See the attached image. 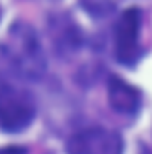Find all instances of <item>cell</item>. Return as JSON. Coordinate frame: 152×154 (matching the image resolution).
<instances>
[{"label":"cell","instance_id":"cell-5","mask_svg":"<svg viewBox=\"0 0 152 154\" xmlns=\"http://www.w3.org/2000/svg\"><path fill=\"white\" fill-rule=\"evenodd\" d=\"M108 95H109V104L114 111L122 115H134L140 109L141 104V95L140 91L125 82L120 77H111L108 82Z\"/></svg>","mask_w":152,"mask_h":154},{"label":"cell","instance_id":"cell-1","mask_svg":"<svg viewBox=\"0 0 152 154\" xmlns=\"http://www.w3.org/2000/svg\"><path fill=\"white\" fill-rule=\"evenodd\" d=\"M2 54L13 70L25 79L36 81L47 70V59L38 34L25 22H14L9 27L2 41Z\"/></svg>","mask_w":152,"mask_h":154},{"label":"cell","instance_id":"cell-6","mask_svg":"<svg viewBox=\"0 0 152 154\" xmlns=\"http://www.w3.org/2000/svg\"><path fill=\"white\" fill-rule=\"evenodd\" d=\"M0 154H27L23 147H16V145H7V147H0Z\"/></svg>","mask_w":152,"mask_h":154},{"label":"cell","instance_id":"cell-3","mask_svg":"<svg viewBox=\"0 0 152 154\" xmlns=\"http://www.w3.org/2000/svg\"><path fill=\"white\" fill-rule=\"evenodd\" d=\"M140 27L141 11L138 7L125 9L114 25V56L125 66H132L140 59Z\"/></svg>","mask_w":152,"mask_h":154},{"label":"cell","instance_id":"cell-2","mask_svg":"<svg viewBox=\"0 0 152 154\" xmlns=\"http://www.w3.org/2000/svg\"><path fill=\"white\" fill-rule=\"evenodd\" d=\"M36 113L32 97L9 82L0 81V127L4 131H22L25 129Z\"/></svg>","mask_w":152,"mask_h":154},{"label":"cell","instance_id":"cell-4","mask_svg":"<svg viewBox=\"0 0 152 154\" xmlns=\"http://www.w3.org/2000/svg\"><path fill=\"white\" fill-rule=\"evenodd\" d=\"M122 136L106 127H86L70 136L66 154H122Z\"/></svg>","mask_w":152,"mask_h":154}]
</instances>
